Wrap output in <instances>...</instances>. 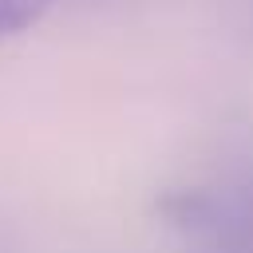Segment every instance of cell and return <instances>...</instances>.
Wrapping results in <instances>:
<instances>
[{"instance_id": "1", "label": "cell", "mask_w": 253, "mask_h": 253, "mask_svg": "<svg viewBox=\"0 0 253 253\" xmlns=\"http://www.w3.org/2000/svg\"><path fill=\"white\" fill-rule=\"evenodd\" d=\"M55 0H0V40H12L28 28H36Z\"/></svg>"}]
</instances>
